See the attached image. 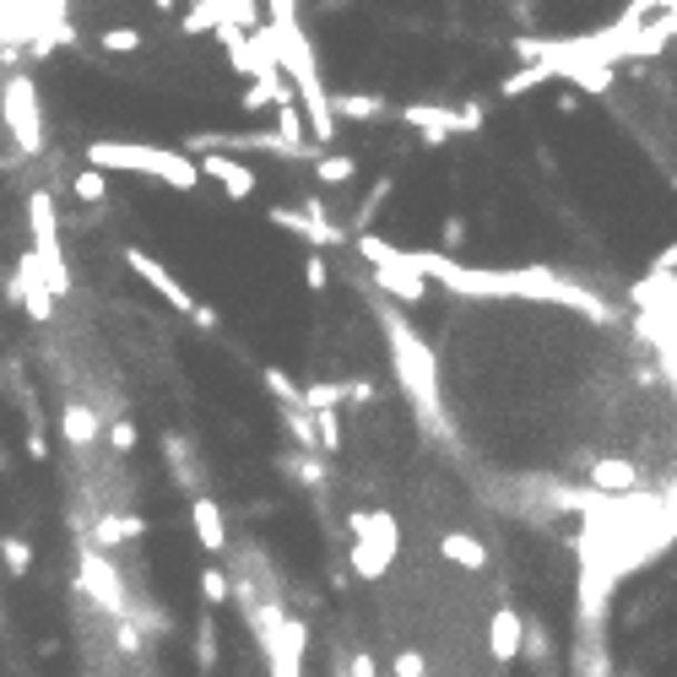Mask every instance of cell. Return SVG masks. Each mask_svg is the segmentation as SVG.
Wrapping results in <instances>:
<instances>
[{
	"mask_svg": "<svg viewBox=\"0 0 677 677\" xmlns=\"http://www.w3.org/2000/svg\"><path fill=\"white\" fill-rule=\"evenodd\" d=\"M87 169L152 173L169 190H196L201 185V163H190L185 152H169V147H141V141H92L87 147Z\"/></svg>",
	"mask_w": 677,
	"mask_h": 677,
	"instance_id": "6da1fadb",
	"label": "cell"
},
{
	"mask_svg": "<svg viewBox=\"0 0 677 677\" xmlns=\"http://www.w3.org/2000/svg\"><path fill=\"white\" fill-rule=\"evenodd\" d=\"M0 126H6L11 147L22 158L43 152V103H39V82L28 71H6V82H0Z\"/></svg>",
	"mask_w": 677,
	"mask_h": 677,
	"instance_id": "7a4b0ae2",
	"label": "cell"
},
{
	"mask_svg": "<svg viewBox=\"0 0 677 677\" xmlns=\"http://www.w3.org/2000/svg\"><path fill=\"white\" fill-rule=\"evenodd\" d=\"M28 233H33V260H39L49 293H71V271H66V255H60V212H54L49 190H28Z\"/></svg>",
	"mask_w": 677,
	"mask_h": 677,
	"instance_id": "3957f363",
	"label": "cell"
},
{
	"mask_svg": "<svg viewBox=\"0 0 677 677\" xmlns=\"http://www.w3.org/2000/svg\"><path fill=\"white\" fill-rule=\"evenodd\" d=\"M6 293H11V303H17L22 315H33L39 326L54 315V293H49V282H43L33 250H22L17 260H11V271H6Z\"/></svg>",
	"mask_w": 677,
	"mask_h": 677,
	"instance_id": "277c9868",
	"label": "cell"
},
{
	"mask_svg": "<svg viewBox=\"0 0 677 677\" xmlns=\"http://www.w3.org/2000/svg\"><path fill=\"white\" fill-rule=\"evenodd\" d=\"M77 580H82V591L92 596L103 613H115V618L126 613V586H120V569H115L103 552H92V548L82 552V575H77Z\"/></svg>",
	"mask_w": 677,
	"mask_h": 677,
	"instance_id": "5b68a950",
	"label": "cell"
},
{
	"mask_svg": "<svg viewBox=\"0 0 677 677\" xmlns=\"http://www.w3.org/2000/svg\"><path fill=\"white\" fill-rule=\"evenodd\" d=\"M126 266L136 271V277H141V282H147V288H158V298H163V303H173L179 315H190V320L201 315V303L185 293V288H179V282L169 277V266H158V260H152L147 250H126Z\"/></svg>",
	"mask_w": 677,
	"mask_h": 677,
	"instance_id": "8992f818",
	"label": "cell"
},
{
	"mask_svg": "<svg viewBox=\"0 0 677 677\" xmlns=\"http://www.w3.org/2000/svg\"><path fill=\"white\" fill-rule=\"evenodd\" d=\"M201 179H217L233 201H245V196H255V173L245 169V163H233L228 152H207L201 158Z\"/></svg>",
	"mask_w": 677,
	"mask_h": 677,
	"instance_id": "52a82bcc",
	"label": "cell"
},
{
	"mask_svg": "<svg viewBox=\"0 0 677 677\" xmlns=\"http://www.w3.org/2000/svg\"><path fill=\"white\" fill-rule=\"evenodd\" d=\"M190 520H196V537H201V548H207V552H222V548H228V531H222V509H217V499L196 494V505H190Z\"/></svg>",
	"mask_w": 677,
	"mask_h": 677,
	"instance_id": "ba28073f",
	"label": "cell"
},
{
	"mask_svg": "<svg viewBox=\"0 0 677 677\" xmlns=\"http://www.w3.org/2000/svg\"><path fill=\"white\" fill-rule=\"evenodd\" d=\"M60 428H66V439H71V445H92V439H98V412H92V407H87V401H71V407H66V412H60Z\"/></svg>",
	"mask_w": 677,
	"mask_h": 677,
	"instance_id": "9c48e42d",
	"label": "cell"
},
{
	"mask_svg": "<svg viewBox=\"0 0 677 677\" xmlns=\"http://www.w3.org/2000/svg\"><path fill=\"white\" fill-rule=\"evenodd\" d=\"M0 564H6L11 580H28V569H33V542L17 537V531H6V537H0Z\"/></svg>",
	"mask_w": 677,
	"mask_h": 677,
	"instance_id": "30bf717a",
	"label": "cell"
},
{
	"mask_svg": "<svg viewBox=\"0 0 677 677\" xmlns=\"http://www.w3.org/2000/svg\"><path fill=\"white\" fill-rule=\"evenodd\" d=\"M98 49H103V54H136V49H141V33H136V28H103V33H98Z\"/></svg>",
	"mask_w": 677,
	"mask_h": 677,
	"instance_id": "8fae6325",
	"label": "cell"
},
{
	"mask_svg": "<svg viewBox=\"0 0 677 677\" xmlns=\"http://www.w3.org/2000/svg\"><path fill=\"white\" fill-rule=\"evenodd\" d=\"M77 201H103V190H109V179H103V169H82L77 173Z\"/></svg>",
	"mask_w": 677,
	"mask_h": 677,
	"instance_id": "7c38bea8",
	"label": "cell"
},
{
	"mask_svg": "<svg viewBox=\"0 0 677 677\" xmlns=\"http://www.w3.org/2000/svg\"><path fill=\"white\" fill-rule=\"evenodd\" d=\"M201 596H207L212 607H222V601H228V575H222V569H201Z\"/></svg>",
	"mask_w": 677,
	"mask_h": 677,
	"instance_id": "4fadbf2b",
	"label": "cell"
},
{
	"mask_svg": "<svg viewBox=\"0 0 677 677\" xmlns=\"http://www.w3.org/2000/svg\"><path fill=\"white\" fill-rule=\"evenodd\" d=\"M109 445H115L120 456H130V450H136V428H130V424H109Z\"/></svg>",
	"mask_w": 677,
	"mask_h": 677,
	"instance_id": "5bb4252c",
	"label": "cell"
},
{
	"mask_svg": "<svg viewBox=\"0 0 677 677\" xmlns=\"http://www.w3.org/2000/svg\"><path fill=\"white\" fill-rule=\"evenodd\" d=\"M152 6H158V11H173V6H179V0H152Z\"/></svg>",
	"mask_w": 677,
	"mask_h": 677,
	"instance_id": "9a60e30c",
	"label": "cell"
},
{
	"mask_svg": "<svg viewBox=\"0 0 677 677\" xmlns=\"http://www.w3.org/2000/svg\"><path fill=\"white\" fill-rule=\"evenodd\" d=\"M0 288H6V271H0Z\"/></svg>",
	"mask_w": 677,
	"mask_h": 677,
	"instance_id": "2e32d148",
	"label": "cell"
},
{
	"mask_svg": "<svg viewBox=\"0 0 677 677\" xmlns=\"http://www.w3.org/2000/svg\"><path fill=\"white\" fill-rule=\"evenodd\" d=\"M0 624H6V613H0Z\"/></svg>",
	"mask_w": 677,
	"mask_h": 677,
	"instance_id": "e0dca14e",
	"label": "cell"
}]
</instances>
